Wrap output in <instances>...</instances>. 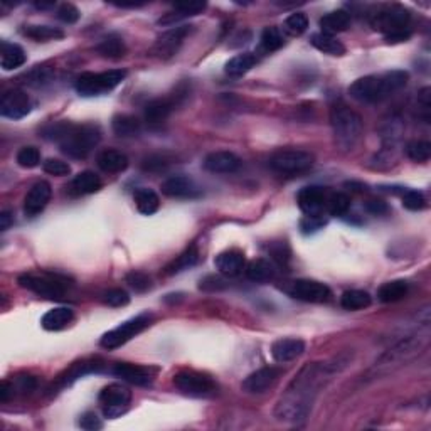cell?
<instances>
[{
	"mask_svg": "<svg viewBox=\"0 0 431 431\" xmlns=\"http://www.w3.org/2000/svg\"><path fill=\"white\" fill-rule=\"evenodd\" d=\"M174 105H176L174 100H169V98H157V100H152L145 107V122L152 125V127L162 125L169 118L170 113H172Z\"/></svg>",
	"mask_w": 431,
	"mask_h": 431,
	"instance_id": "obj_24",
	"label": "cell"
},
{
	"mask_svg": "<svg viewBox=\"0 0 431 431\" xmlns=\"http://www.w3.org/2000/svg\"><path fill=\"white\" fill-rule=\"evenodd\" d=\"M256 63H258V58H256L253 52H243V54H238L229 59V61L226 63L224 71L228 76L240 78L243 76V74H246L249 70H253Z\"/></svg>",
	"mask_w": 431,
	"mask_h": 431,
	"instance_id": "obj_34",
	"label": "cell"
},
{
	"mask_svg": "<svg viewBox=\"0 0 431 431\" xmlns=\"http://www.w3.org/2000/svg\"><path fill=\"white\" fill-rule=\"evenodd\" d=\"M174 386L180 395L189 398H207L216 392V383L206 374L184 369L174 376Z\"/></svg>",
	"mask_w": 431,
	"mask_h": 431,
	"instance_id": "obj_9",
	"label": "cell"
},
{
	"mask_svg": "<svg viewBox=\"0 0 431 431\" xmlns=\"http://www.w3.org/2000/svg\"><path fill=\"white\" fill-rule=\"evenodd\" d=\"M297 202L302 213L307 214L308 218H320L324 207L327 206V196L319 185H308V187H304L298 192Z\"/></svg>",
	"mask_w": 431,
	"mask_h": 431,
	"instance_id": "obj_16",
	"label": "cell"
},
{
	"mask_svg": "<svg viewBox=\"0 0 431 431\" xmlns=\"http://www.w3.org/2000/svg\"><path fill=\"white\" fill-rule=\"evenodd\" d=\"M51 185L46 180H41L36 182L29 189L28 196L24 199V213L28 216H36L41 211H44V207L48 206L49 199H51Z\"/></svg>",
	"mask_w": 431,
	"mask_h": 431,
	"instance_id": "obj_21",
	"label": "cell"
},
{
	"mask_svg": "<svg viewBox=\"0 0 431 431\" xmlns=\"http://www.w3.org/2000/svg\"><path fill=\"white\" fill-rule=\"evenodd\" d=\"M308 28V19L304 12H295L285 21L283 31L290 36H302Z\"/></svg>",
	"mask_w": 431,
	"mask_h": 431,
	"instance_id": "obj_44",
	"label": "cell"
},
{
	"mask_svg": "<svg viewBox=\"0 0 431 431\" xmlns=\"http://www.w3.org/2000/svg\"><path fill=\"white\" fill-rule=\"evenodd\" d=\"M431 90L430 88H423L421 93L418 94V107L419 112H421L423 120L426 123H430V109H431Z\"/></svg>",
	"mask_w": 431,
	"mask_h": 431,
	"instance_id": "obj_54",
	"label": "cell"
},
{
	"mask_svg": "<svg viewBox=\"0 0 431 431\" xmlns=\"http://www.w3.org/2000/svg\"><path fill=\"white\" fill-rule=\"evenodd\" d=\"M330 127L335 145L344 152L355 149L362 137V118L347 105L337 103L330 109Z\"/></svg>",
	"mask_w": 431,
	"mask_h": 431,
	"instance_id": "obj_4",
	"label": "cell"
},
{
	"mask_svg": "<svg viewBox=\"0 0 431 431\" xmlns=\"http://www.w3.org/2000/svg\"><path fill=\"white\" fill-rule=\"evenodd\" d=\"M312 46L315 49H319L320 52L328 56H344L346 54V48L340 43L339 39H335L334 36H328V34L324 32H317L313 34L312 39H310Z\"/></svg>",
	"mask_w": 431,
	"mask_h": 431,
	"instance_id": "obj_35",
	"label": "cell"
},
{
	"mask_svg": "<svg viewBox=\"0 0 431 431\" xmlns=\"http://www.w3.org/2000/svg\"><path fill=\"white\" fill-rule=\"evenodd\" d=\"M12 222H14V218L9 211H3V213L0 214V229H2V231H7Z\"/></svg>",
	"mask_w": 431,
	"mask_h": 431,
	"instance_id": "obj_58",
	"label": "cell"
},
{
	"mask_svg": "<svg viewBox=\"0 0 431 431\" xmlns=\"http://www.w3.org/2000/svg\"><path fill=\"white\" fill-rule=\"evenodd\" d=\"M366 211L374 216H381V214H386L388 213V204L384 202V200H368L366 202Z\"/></svg>",
	"mask_w": 431,
	"mask_h": 431,
	"instance_id": "obj_56",
	"label": "cell"
},
{
	"mask_svg": "<svg viewBox=\"0 0 431 431\" xmlns=\"http://www.w3.org/2000/svg\"><path fill=\"white\" fill-rule=\"evenodd\" d=\"M313 165V155L305 150L288 149L278 150L277 154L271 155L270 167L275 172L283 174V176H295L308 170Z\"/></svg>",
	"mask_w": 431,
	"mask_h": 431,
	"instance_id": "obj_11",
	"label": "cell"
},
{
	"mask_svg": "<svg viewBox=\"0 0 431 431\" xmlns=\"http://www.w3.org/2000/svg\"><path fill=\"white\" fill-rule=\"evenodd\" d=\"M198 262H199L198 248L189 246L182 253V255L177 256V258L174 260L172 263H169L167 266L164 268V273L167 275V277H172V275H177V273H180V271L189 270V268L194 266V264L198 263Z\"/></svg>",
	"mask_w": 431,
	"mask_h": 431,
	"instance_id": "obj_36",
	"label": "cell"
},
{
	"mask_svg": "<svg viewBox=\"0 0 431 431\" xmlns=\"http://www.w3.org/2000/svg\"><path fill=\"white\" fill-rule=\"evenodd\" d=\"M285 43V37H283V32L280 31L278 28H266L262 34V41H260V46L264 52H275L278 51L280 48Z\"/></svg>",
	"mask_w": 431,
	"mask_h": 431,
	"instance_id": "obj_42",
	"label": "cell"
},
{
	"mask_svg": "<svg viewBox=\"0 0 431 431\" xmlns=\"http://www.w3.org/2000/svg\"><path fill=\"white\" fill-rule=\"evenodd\" d=\"M410 292V283L406 280H392V282L384 283L379 290H377V298L383 304H395V302L403 300Z\"/></svg>",
	"mask_w": 431,
	"mask_h": 431,
	"instance_id": "obj_31",
	"label": "cell"
},
{
	"mask_svg": "<svg viewBox=\"0 0 431 431\" xmlns=\"http://www.w3.org/2000/svg\"><path fill=\"white\" fill-rule=\"evenodd\" d=\"M191 32H192L191 25H180V28L169 29V31H165L162 36L157 37V41H155L152 48V54L160 59H170L172 56H176L177 52H179L185 37Z\"/></svg>",
	"mask_w": 431,
	"mask_h": 431,
	"instance_id": "obj_14",
	"label": "cell"
},
{
	"mask_svg": "<svg viewBox=\"0 0 431 431\" xmlns=\"http://www.w3.org/2000/svg\"><path fill=\"white\" fill-rule=\"evenodd\" d=\"M350 207V199L347 194H342V192H337V194H332L330 198L327 199V209L332 216H344L349 211Z\"/></svg>",
	"mask_w": 431,
	"mask_h": 431,
	"instance_id": "obj_45",
	"label": "cell"
},
{
	"mask_svg": "<svg viewBox=\"0 0 431 431\" xmlns=\"http://www.w3.org/2000/svg\"><path fill=\"white\" fill-rule=\"evenodd\" d=\"M280 369L277 368H262L255 372H251L246 379L243 381V389L251 395H260L270 389L271 386L278 381Z\"/></svg>",
	"mask_w": 431,
	"mask_h": 431,
	"instance_id": "obj_20",
	"label": "cell"
},
{
	"mask_svg": "<svg viewBox=\"0 0 431 431\" xmlns=\"http://www.w3.org/2000/svg\"><path fill=\"white\" fill-rule=\"evenodd\" d=\"M410 19V10L404 9L403 6H398V3H392V6H386L377 10L376 14H372L370 25L376 31L384 34L386 43H403L410 37V31H408Z\"/></svg>",
	"mask_w": 431,
	"mask_h": 431,
	"instance_id": "obj_5",
	"label": "cell"
},
{
	"mask_svg": "<svg viewBox=\"0 0 431 431\" xmlns=\"http://www.w3.org/2000/svg\"><path fill=\"white\" fill-rule=\"evenodd\" d=\"M25 51L19 44L2 43V51H0V66L3 71H12L21 67L25 63Z\"/></svg>",
	"mask_w": 431,
	"mask_h": 431,
	"instance_id": "obj_29",
	"label": "cell"
},
{
	"mask_svg": "<svg viewBox=\"0 0 431 431\" xmlns=\"http://www.w3.org/2000/svg\"><path fill=\"white\" fill-rule=\"evenodd\" d=\"M406 155L414 162H428L431 157V143L426 140H413L406 145Z\"/></svg>",
	"mask_w": 431,
	"mask_h": 431,
	"instance_id": "obj_43",
	"label": "cell"
},
{
	"mask_svg": "<svg viewBox=\"0 0 431 431\" xmlns=\"http://www.w3.org/2000/svg\"><path fill=\"white\" fill-rule=\"evenodd\" d=\"M116 7H140V6H143V2H116L115 3Z\"/></svg>",
	"mask_w": 431,
	"mask_h": 431,
	"instance_id": "obj_59",
	"label": "cell"
},
{
	"mask_svg": "<svg viewBox=\"0 0 431 431\" xmlns=\"http://www.w3.org/2000/svg\"><path fill=\"white\" fill-rule=\"evenodd\" d=\"M54 6V2H37L36 7L37 9H49V7Z\"/></svg>",
	"mask_w": 431,
	"mask_h": 431,
	"instance_id": "obj_60",
	"label": "cell"
},
{
	"mask_svg": "<svg viewBox=\"0 0 431 431\" xmlns=\"http://www.w3.org/2000/svg\"><path fill=\"white\" fill-rule=\"evenodd\" d=\"M286 292L290 297L302 302H308V304H324V302L330 300L332 297L330 288L324 283L315 282V280H295L290 283Z\"/></svg>",
	"mask_w": 431,
	"mask_h": 431,
	"instance_id": "obj_13",
	"label": "cell"
},
{
	"mask_svg": "<svg viewBox=\"0 0 431 431\" xmlns=\"http://www.w3.org/2000/svg\"><path fill=\"white\" fill-rule=\"evenodd\" d=\"M10 386H12V392L17 391V392H24L25 395V392H31L36 389L37 381H36V377L29 376V374H24V376H17Z\"/></svg>",
	"mask_w": 431,
	"mask_h": 431,
	"instance_id": "obj_52",
	"label": "cell"
},
{
	"mask_svg": "<svg viewBox=\"0 0 431 431\" xmlns=\"http://www.w3.org/2000/svg\"><path fill=\"white\" fill-rule=\"evenodd\" d=\"M58 19L64 24H74L79 19V10L73 3H63L58 9Z\"/></svg>",
	"mask_w": 431,
	"mask_h": 431,
	"instance_id": "obj_53",
	"label": "cell"
},
{
	"mask_svg": "<svg viewBox=\"0 0 431 431\" xmlns=\"http://www.w3.org/2000/svg\"><path fill=\"white\" fill-rule=\"evenodd\" d=\"M320 28H322L324 34H328V36H334V34L347 31L350 24V14L347 10H334V12H328L320 19Z\"/></svg>",
	"mask_w": 431,
	"mask_h": 431,
	"instance_id": "obj_26",
	"label": "cell"
},
{
	"mask_svg": "<svg viewBox=\"0 0 431 431\" xmlns=\"http://www.w3.org/2000/svg\"><path fill=\"white\" fill-rule=\"evenodd\" d=\"M127 78V71L112 70L105 73H83L76 79V92L81 96H100V94L112 92L116 86L122 85Z\"/></svg>",
	"mask_w": 431,
	"mask_h": 431,
	"instance_id": "obj_8",
	"label": "cell"
},
{
	"mask_svg": "<svg viewBox=\"0 0 431 431\" xmlns=\"http://www.w3.org/2000/svg\"><path fill=\"white\" fill-rule=\"evenodd\" d=\"M31 98L22 90H9L0 100V115L10 120H21L31 113Z\"/></svg>",
	"mask_w": 431,
	"mask_h": 431,
	"instance_id": "obj_15",
	"label": "cell"
},
{
	"mask_svg": "<svg viewBox=\"0 0 431 431\" xmlns=\"http://www.w3.org/2000/svg\"><path fill=\"white\" fill-rule=\"evenodd\" d=\"M127 283L135 292H145L150 288V278L142 271H132L127 275Z\"/></svg>",
	"mask_w": 431,
	"mask_h": 431,
	"instance_id": "obj_50",
	"label": "cell"
},
{
	"mask_svg": "<svg viewBox=\"0 0 431 431\" xmlns=\"http://www.w3.org/2000/svg\"><path fill=\"white\" fill-rule=\"evenodd\" d=\"M79 426L86 431H96L103 428V423L94 413H85L79 418Z\"/></svg>",
	"mask_w": 431,
	"mask_h": 431,
	"instance_id": "obj_55",
	"label": "cell"
},
{
	"mask_svg": "<svg viewBox=\"0 0 431 431\" xmlns=\"http://www.w3.org/2000/svg\"><path fill=\"white\" fill-rule=\"evenodd\" d=\"M44 172H48L49 176H56V177H64L70 176L71 174V165L67 162L59 160V158H48L43 165Z\"/></svg>",
	"mask_w": 431,
	"mask_h": 431,
	"instance_id": "obj_47",
	"label": "cell"
},
{
	"mask_svg": "<svg viewBox=\"0 0 431 431\" xmlns=\"http://www.w3.org/2000/svg\"><path fill=\"white\" fill-rule=\"evenodd\" d=\"M244 270H246V277L255 283H266L277 277L275 264L263 258L253 260Z\"/></svg>",
	"mask_w": 431,
	"mask_h": 431,
	"instance_id": "obj_33",
	"label": "cell"
},
{
	"mask_svg": "<svg viewBox=\"0 0 431 431\" xmlns=\"http://www.w3.org/2000/svg\"><path fill=\"white\" fill-rule=\"evenodd\" d=\"M43 137L56 142L71 158H86L98 145L101 134L94 125H74L71 122L51 123L43 128Z\"/></svg>",
	"mask_w": 431,
	"mask_h": 431,
	"instance_id": "obj_2",
	"label": "cell"
},
{
	"mask_svg": "<svg viewBox=\"0 0 431 431\" xmlns=\"http://www.w3.org/2000/svg\"><path fill=\"white\" fill-rule=\"evenodd\" d=\"M162 192L169 198L176 199H194L200 196V187L191 177L172 176L162 184Z\"/></svg>",
	"mask_w": 431,
	"mask_h": 431,
	"instance_id": "obj_17",
	"label": "cell"
},
{
	"mask_svg": "<svg viewBox=\"0 0 431 431\" xmlns=\"http://www.w3.org/2000/svg\"><path fill=\"white\" fill-rule=\"evenodd\" d=\"M22 34L31 39L37 41V43H44V41H52V39H63L64 32L58 28H51V25H24Z\"/></svg>",
	"mask_w": 431,
	"mask_h": 431,
	"instance_id": "obj_39",
	"label": "cell"
},
{
	"mask_svg": "<svg viewBox=\"0 0 431 431\" xmlns=\"http://www.w3.org/2000/svg\"><path fill=\"white\" fill-rule=\"evenodd\" d=\"M101 368H103V362H76V364L73 366V368H70L66 370V372L63 374V376H59L58 383H56V389L58 388H66V386H70L71 383H74V381L79 379V377L86 376V374L90 372H98V370H101Z\"/></svg>",
	"mask_w": 431,
	"mask_h": 431,
	"instance_id": "obj_27",
	"label": "cell"
},
{
	"mask_svg": "<svg viewBox=\"0 0 431 431\" xmlns=\"http://www.w3.org/2000/svg\"><path fill=\"white\" fill-rule=\"evenodd\" d=\"M206 9V2H182V3H176L174 6L172 12L165 14L164 17L158 21L160 25H169L174 24V22H179L180 19L185 17H192V16H198L199 12Z\"/></svg>",
	"mask_w": 431,
	"mask_h": 431,
	"instance_id": "obj_25",
	"label": "cell"
},
{
	"mask_svg": "<svg viewBox=\"0 0 431 431\" xmlns=\"http://www.w3.org/2000/svg\"><path fill=\"white\" fill-rule=\"evenodd\" d=\"M103 302L109 307H125L130 304V297L122 288H113L103 293Z\"/></svg>",
	"mask_w": 431,
	"mask_h": 431,
	"instance_id": "obj_48",
	"label": "cell"
},
{
	"mask_svg": "<svg viewBox=\"0 0 431 431\" xmlns=\"http://www.w3.org/2000/svg\"><path fill=\"white\" fill-rule=\"evenodd\" d=\"M132 392L127 386L123 384H109L103 388L100 392V406L103 411L105 418H118L123 413H127L130 406Z\"/></svg>",
	"mask_w": 431,
	"mask_h": 431,
	"instance_id": "obj_12",
	"label": "cell"
},
{
	"mask_svg": "<svg viewBox=\"0 0 431 431\" xmlns=\"http://www.w3.org/2000/svg\"><path fill=\"white\" fill-rule=\"evenodd\" d=\"M150 322H152V315H150V313H140V315L127 320V322L118 325V327L113 328V330L107 332L100 340L101 347L108 350L118 349L120 346H123L128 340L134 339L135 335H138L140 332L145 330L150 325Z\"/></svg>",
	"mask_w": 431,
	"mask_h": 431,
	"instance_id": "obj_10",
	"label": "cell"
},
{
	"mask_svg": "<svg viewBox=\"0 0 431 431\" xmlns=\"http://www.w3.org/2000/svg\"><path fill=\"white\" fill-rule=\"evenodd\" d=\"M324 221L322 218H305L304 222H302V229H304V233H310V231H317L319 228H322Z\"/></svg>",
	"mask_w": 431,
	"mask_h": 431,
	"instance_id": "obj_57",
	"label": "cell"
},
{
	"mask_svg": "<svg viewBox=\"0 0 431 431\" xmlns=\"http://www.w3.org/2000/svg\"><path fill=\"white\" fill-rule=\"evenodd\" d=\"M214 264L219 273L224 277H238L246 268V258L240 249H226L216 256Z\"/></svg>",
	"mask_w": 431,
	"mask_h": 431,
	"instance_id": "obj_19",
	"label": "cell"
},
{
	"mask_svg": "<svg viewBox=\"0 0 431 431\" xmlns=\"http://www.w3.org/2000/svg\"><path fill=\"white\" fill-rule=\"evenodd\" d=\"M403 206L410 211H421L426 206V199L421 192L406 191L403 196Z\"/></svg>",
	"mask_w": 431,
	"mask_h": 431,
	"instance_id": "obj_49",
	"label": "cell"
},
{
	"mask_svg": "<svg viewBox=\"0 0 431 431\" xmlns=\"http://www.w3.org/2000/svg\"><path fill=\"white\" fill-rule=\"evenodd\" d=\"M170 165V160L165 155H150L143 160V169L150 172H162Z\"/></svg>",
	"mask_w": 431,
	"mask_h": 431,
	"instance_id": "obj_51",
	"label": "cell"
},
{
	"mask_svg": "<svg viewBox=\"0 0 431 431\" xmlns=\"http://www.w3.org/2000/svg\"><path fill=\"white\" fill-rule=\"evenodd\" d=\"M408 83L406 71H389L384 74H370L359 78L350 85L349 94L361 103H377L392 93L399 92Z\"/></svg>",
	"mask_w": 431,
	"mask_h": 431,
	"instance_id": "obj_3",
	"label": "cell"
},
{
	"mask_svg": "<svg viewBox=\"0 0 431 431\" xmlns=\"http://www.w3.org/2000/svg\"><path fill=\"white\" fill-rule=\"evenodd\" d=\"M74 320V313L71 308L59 307L52 308L49 312L44 313V317L41 319V325H43L46 330H61V328L67 327Z\"/></svg>",
	"mask_w": 431,
	"mask_h": 431,
	"instance_id": "obj_28",
	"label": "cell"
},
{
	"mask_svg": "<svg viewBox=\"0 0 431 431\" xmlns=\"http://www.w3.org/2000/svg\"><path fill=\"white\" fill-rule=\"evenodd\" d=\"M17 164L24 169H34L39 165L41 154L36 147H22L17 152Z\"/></svg>",
	"mask_w": 431,
	"mask_h": 431,
	"instance_id": "obj_46",
	"label": "cell"
},
{
	"mask_svg": "<svg viewBox=\"0 0 431 431\" xmlns=\"http://www.w3.org/2000/svg\"><path fill=\"white\" fill-rule=\"evenodd\" d=\"M96 51L100 52L103 58L118 59V58H122V56H125V52H127V48H125V43H123L122 37L112 34V36L105 37V39L101 41L100 44H98Z\"/></svg>",
	"mask_w": 431,
	"mask_h": 431,
	"instance_id": "obj_40",
	"label": "cell"
},
{
	"mask_svg": "<svg viewBox=\"0 0 431 431\" xmlns=\"http://www.w3.org/2000/svg\"><path fill=\"white\" fill-rule=\"evenodd\" d=\"M101 189V179L92 170H85V172H79L76 177L71 182V192H74L76 196H86V194H94Z\"/></svg>",
	"mask_w": 431,
	"mask_h": 431,
	"instance_id": "obj_32",
	"label": "cell"
},
{
	"mask_svg": "<svg viewBox=\"0 0 431 431\" xmlns=\"http://www.w3.org/2000/svg\"><path fill=\"white\" fill-rule=\"evenodd\" d=\"M426 344H428V330L425 334H414L410 335V337H404L395 347H391L388 353L381 355L379 361L374 366L376 376L377 374H388L389 370H395L399 366L406 364L408 361L414 359L416 355L425 349Z\"/></svg>",
	"mask_w": 431,
	"mask_h": 431,
	"instance_id": "obj_6",
	"label": "cell"
},
{
	"mask_svg": "<svg viewBox=\"0 0 431 431\" xmlns=\"http://www.w3.org/2000/svg\"><path fill=\"white\" fill-rule=\"evenodd\" d=\"M116 377H120L122 381L135 384V386H149L152 384L154 376L150 372V369L142 368V366L128 364V362H120L115 364V368L112 370Z\"/></svg>",
	"mask_w": 431,
	"mask_h": 431,
	"instance_id": "obj_22",
	"label": "cell"
},
{
	"mask_svg": "<svg viewBox=\"0 0 431 431\" xmlns=\"http://www.w3.org/2000/svg\"><path fill=\"white\" fill-rule=\"evenodd\" d=\"M98 167L108 174L123 172L128 167V158L127 155L118 152V150H103V152L98 155Z\"/></svg>",
	"mask_w": 431,
	"mask_h": 431,
	"instance_id": "obj_30",
	"label": "cell"
},
{
	"mask_svg": "<svg viewBox=\"0 0 431 431\" xmlns=\"http://www.w3.org/2000/svg\"><path fill=\"white\" fill-rule=\"evenodd\" d=\"M370 295L364 290H349L340 298V305L346 310H364L370 305Z\"/></svg>",
	"mask_w": 431,
	"mask_h": 431,
	"instance_id": "obj_41",
	"label": "cell"
},
{
	"mask_svg": "<svg viewBox=\"0 0 431 431\" xmlns=\"http://www.w3.org/2000/svg\"><path fill=\"white\" fill-rule=\"evenodd\" d=\"M202 165L207 172L233 174L240 169L241 160L236 154L229 152V150H218V152H211L207 155Z\"/></svg>",
	"mask_w": 431,
	"mask_h": 431,
	"instance_id": "obj_18",
	"label": "cell"
},
{
	"mask_svg": "<svg viewBox=\"0 0 431 431\" xmlns=\"http://www.w3.org/2000/svg\"><path fill=\"white\" fill-rule=\"evenodd\" d=\"M337 370L339 368L330 366L328 362H312L305 366L278 399L277 408H275L277 418L290 423L304 421L325 381Z\"/></svg>",
	"mask_w": 431,
	"mask_h": 431,
	"instance_id": "obj_1",
	"label": "cell"
},
{
	"mask_svg": "<svg viewBox=\"0 0 431 431\" xmlns=\"http://www.w3.org/2000/svg\"><path fill=\"white\" fill-rule=\"evenodd\" d=\"M135 204H137L138 213L150 216V214L157 213L160 200H158V196L155 194L152 189L140 187L135 191Z\"/></svg>",
	"mask_w": 431,
	"mask_h": 431,
	"instance_id": "obj_38",
	"label": "cell"
},
{
	"mask_svg": "<svg viewBox=\"0 0 431 431\" xmlns=\"http://www.w3.org/2000/svg\"><path fill=\"white\" fill-rule=\"evenodd\" d=\"M112 128L116 137H137L140 130H142V123L138 122V118L132 115H116L112 122Z\"/></svg>",
	"mask_w": 431,
	"mask_h": 431,
	"instance_id": "obj_37",
	"label": "cell"
},
{
	"mask_svg": "<svg viewBox=\"0 0 431 431\" xmlns=\"http://www.w3.org/2000/svg\"><path fill=\"white\" fill-rule=\"evenodd\" d=\"M19 285L22 288L31 290L36 295H41L44 298L63 300L66 297V292L71 283L67 282V278L61 277V275L43 271V273L22 275V277H19Z\"/></svg>",
	"mask_w": 431,
	"mask_h": 431,
	"instance_id": "obj_7",
	"label": "cell"
},
{
	"mask_svg": "<svg viewBox=\"0 0 431 431\" xmlns=\"http://www.w3.org/2000/svg\"><path fill=\"white\" fill-rule=\"evenodd\" d=\"M305 353V342L300 339H280L271 346V355L277 362H290Z\"/></svg>",
	"mask_w": 431,
	"mask_h": 431,
	"instance_id": "obj_23",
	"label": "cell"
}]
</instances>
